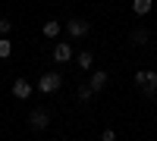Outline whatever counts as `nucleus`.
Listing matches in <instances>:
<instances>
[{
    "label": "nucleus",
    "instance_id": "f257e3e1",
    "mask_svg": "<svg viewBox=\"0 0 157 141\" xmlns=\"http://www.w3.org/2000/svg\"><path fill=\"white\" fill-rule=\"evenodd\" d=\"M135 85H138V91L145 94V97H154L157 94V72H151V69L135 72Z\"/></svg>",
    "mask_w": 157,
    "mask_h": 141
},
{
    "label": "nucleus",
    "instance_id": "f03ea898",
    "mask_svg": "<svg viewBox=\"0 0 157 141\" xmlns=\"http://www.w3.org/2000/svg\"><path fill=\"white\" fill-rule=\"evenodd\" d=\"M29 125H32V132H44L47 125H50V110H44V107L32 110L29 113Z\"/></svg>",
    "mask_w": 157,
    "mask_h": 141
},
{
    "label": "nucleus",
    "instance_id": "7ed1b4c3",
    "mask_svg": "<svg viewBox=\"0 0 157 141\" xmlns=\"http://www.w3.org/2000/svg\"><path fill=\"white\" fill-rule=\"evenodd\" d=\"M60 85H63L60 72H44V75H41V82H38V88H41L44 94H54V91H57Z\"/></svg>",
    "mask_w": 157,
    "mask_h": 141
},
{
    "label": "nucleus",
    "instance_id": "20e7f679",
    "mask_svg": "<svg viewBox=\"0 0 157 141\" xmlns=\"http://www.w3.org/2000/svg\"><path fill=\"white\" fill-rule=\"evenodd\" d=\"M66 32H69L72 38H82V35H88V22H85V19H69V22H66Z\"/></svg>",
    "mask_w": 157,
    "mask_h": 141
},
{
    "label": "nucleus",
    "instance_id": "39448f33",
    "mask_svg": "<svg viewBox=\"0 0 157 141\" xmlns=\"http://www.w3.org/2000/svg\"><path fill=\"white\" fill-rule=\"evenodd\" d=\"M13 97H19V100L32 97V85L25 82V79H16V82H13Z\"/></svg>",
    "mask_w": 157,
    "mask_h": 141
},
{
    "label": "nucleus",
    "instance_id": "423d86ee",
    "mask_svg": "<svg viewBox=\"0 0 157 141\" xmlns=\"http://www.w3.org/2000/svg\"><path fill=\"white\" fill-rule=\"evenodd\" d=\"M54 60H57V63H69V60H72V47H69V44H57V47H54Z\"/></svg>",
    "mask_w": 157,
    "mask_h": 141
},
{
    "label": "nucleus",
    "instance_id": "0eeeda50",
    "mask_svg": "<svg viewBox=\"0 0 157 141\" xmlns=\"http://www.w3.org/2000/svg\"><path fill=\"white\" fill-rule=\"evenodd\" d=\"M91 91H104L107 88V72H91Z\"/></svg>",
    "mask_w": 157,
    "mask_h": 141
},
{
    "label": "nucleus",
    "instance_id": "6e6552de",
    "mask_svg": "<svg viewBox=\"0 0 157 141\" xmlns=\"http://www.w3.org/2000/svg\"><path fill=\"white\" fill-rule=\"evenodd\" d=\"M148 38H151V32H148V28H135V32H132V44H138V47H141V44H148Z\"/></svg>",
    "mask_w": 157,
    "mask_h": 141
},
{
    "label": "nucleus",
    "instance_id": "1a4fd4ad",
    "mask_svg": "<svg viewBox=\"0 0 157 141\" xmlns=\"http://www.w3.org/2000/svg\"><path fill=\"white\" fill-rule=\"evenodd\" d=\"M132 9H135V16H145L151 9V0H132Z\"/></svg>",
    "mask_w": 157,
    "mask_h": 141
},
{
    "label": "nucleus",
    "instance_id": "9d476101",
    "mask_svg": "<svg viewBox=\"0 0 157 141\" xmlns=\"http://www.w3.org/2000/svg\"><path fill=\"white\" fill-rule=\"evenodd\" d=\"M91 63H94V57H91L88 50H82V54H78V69H91Z\"/></svg>",
    "mask_w": 157,
    "mask_h": 141
},
{
    "label": "nucleus",
    "instance_id": "9b49d317",
    "mask_svg": "<svg viewBox=\"0 0 157 141\" xmlns=\"http://www.w3.org/2000/svg\"><path fill=\"white\" fill-rule=\"evenodd\" d=\"M13 54V44H10V38H0V60H6Z\"/></svg>",
    "mask_w": 157,
    "mask_h": 141
},
{
    "label": "nucleus",
    "instance_id": "f8f14e48",
    "mask_svg": "<svg viewBox=\"0 0 157 141\" xmlns=\"http://www.w3.org/2000/svg\"><path fill=\"white\" fill-rule=\"evenodd\" d=\"M44 35L47 38H57L60 35V22H44Z\"/></svg>",
    "mask_w": 157,
    "mask_h": 141
},
{
    "label": "nucleus",
    "instance_id": "ddd939ff",
    "mask_svg": "<svg viewBox=\"0 0 157 141\" xmlns=\"http://www.w3.org/2000/svg\"><path fill=\"white\" fill-rule=\"evenodd\" d=\"M91 94H94V91H91V85H82V88H78V100H91Z\"/></svg>",
    "mask_w": 157,
    "mask_h": 141
},
{
    "label": "nucleus",
    "instance_id": "4468645a",
    "mask_svg": "<svg viewBox=\"0 0 157 141\" xmlns=\"http://www.w3.org/2000/svg\"><path fill=\"white\" fill-rule=\"evenodd\" d=\"M101 141H116V132H113V129H104V132H101Z\"/></svg>",
    "mask_w": 157,
    "mask_h": 141
},
{
    "label": "nucleus",
    "instance_id": "2eb2a0df",
    "mask_svg": "<svg viewBox=\"0 0 157 141\" xmlns=\"http://www.w3.org/2000/svg\"><path fill=\"white\" fill-rule=\"evenodd\" d=\"M10 28H13V22L10 19H0V35H10Z\"/></svg>",
    "mask_w": 157,
    "mask_h": 141
}]
</instances>
